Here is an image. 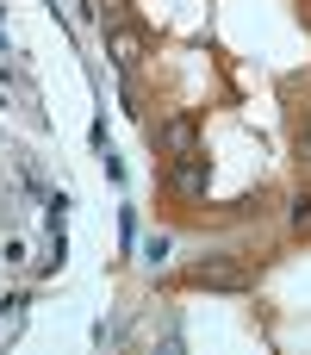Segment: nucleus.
Instances as JSON below:
<instances>
[{
  "label": "nucleus",
  "instance_id": "obj_1",
  "mask_svg": "<svg viewBox=\"0 0 311 355\" xmlns=\"http://www.w3.org/2000/svg\"><path fill=\"white\" fill-rule=\"evenodd\" d=\"M193 281H199V287H243L249 275H243L237 262H199V268H193Z\"/></svg>",
  "mask_w": 311,
  "mask_h": 355
},
{
  "label": "nucleus",
  "instance_id": "obj_2",
  "mask_svg": "<svg viewBox=\"0 0 311 355\" xmlns=\"http://www.w3.org/2000/svg\"><path fill=\"white\" fill-rule=\"evenodd\" d=\"M106 44H112V62H118V69H131V62L143 56V37H137V31H112Z\"/></svg>",
  "mask_w": 311,
  "mask_h": 355
},
{
  "label": "nucleus",
  "instance_id": "obj_3",
  "mask_svg": "<svg viewBox=\"0 0 311 355\" xmlns=\"http://www.w3.org/2000/svg\"><path fill=\"white\" fill-rule=\"evenodd\" d=\"M168 144H175V150H187V144H193V125H187V119H175V125H168Z\"/></svg>",
  "mask_w": 311,
  "mask_h": 355
},
{
  "label": "nucleus",
  "instance_id": "obj_4",
  "mask_svg": "<svg viewBox=\"0 0 311 355\" xmlns=\"http://www.w3.org/2000/svg\"><path fill=\"white\" fill-rule=\"evenodd\" d=\"M175 181H181V187H187V193H193V187H199V181H206V168H199V162H181V175H175Z\"/></svg>",
  "mask_w": 311,
  "mask_h": 355
},
{
  "label": "nucleus",
  "instance_id": "obj_5",
  "mask_svg": "<svg viewBox=\"0 0 311 355\" xmlns=\"http://www.w3.org/2000/svg\"><path fill=\"white\" fill-rule=\"evenodd\" d=\"M143 262H150V268L168 262V237H150V243H143Z\"/></svg>",
  "mask_w": 311,
  "mask_h": 355
},
{
  "label": "nucleus",
  "instance_id": "obj_6",
  "mask_svg": "<svg viewBox=\"0 0 311 355\" xmlns=\"http://www.w3.org/2000/svg\"><path fill=\"white\" fill-rule=\"evenodd\" d=\"M293 225H299V231L311 225V193H299V200H293Z\"/></svg>",
  "mask_w": 311,
  "mask_h": 355
}]
</instances>
